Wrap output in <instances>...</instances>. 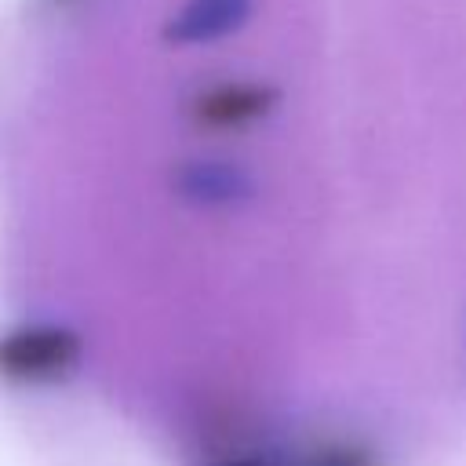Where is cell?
<instances>
[{
    "instance_id": "6da1fadb",
    "label": "cell",
    "mask_w": 466,
    "mask_h": 466,
    "mask_svg": "<svg viewBox=\"0 0 466 466\" xmlns=\"http://www.w3.org/2000/svg\"><path fill=\"white\" fill-rule=\"evenodd\" d=\"M76 335L66 328H22L0 339V371L11 379H51L76 360Z\"/></svg>"
},
{
    "instance_id": "7a4b0ae2",
    "label": "cell",
    "mask_w": 466,
    "mask_h": 466,
    "mask_svg": "<svg viewBox=\"0 0 466 466\" xmlns=\"http://www.w3.org/2000/svg\"><path fill=\"white\" fill-rule=\"evenodd\" d=\"M273 102H277L273 87H262V84H218V87L197 95L189 116H193L197 127L233 131V127H248L258 116H266Z\"/></svg>"
},
{
    "instance_id": "3957f363",
    "label": "cell",
    "mask_w": 466,
    "mask_h": 466,
    "mask_svg": "<svg viewBox=\"0 0 466 466\" xmlns=\"http://www.w3.org/2000/svg\"><path fill=\"white\" fill-rule=\"evenodd\" d=\"M251 0H186V7L167 22V40L204 44L244 25Z\"/></svg>"
},
{
    "instance_id": "277c9868",
    "label": "cell",
    "mask_w": 466,
    "mask_h": 466,
    "mask_svg": "<svg viewBox=\"0 0 466 466\" xmlns=\"http://www.w3.org/2000/svg\"><path fill=\"white\" fill-rule=\"evenodd\" d=\"M175 189L193 204H237L251 193V182L240 167L215 164V160H197V164L178 167Z\"/></svg>"
}]
</instances>
